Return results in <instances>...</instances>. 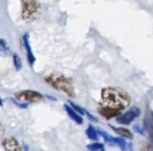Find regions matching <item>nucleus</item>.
Here are the masks:
<instances>
[{
	"label": "nucleus",
	"mask_w": 153,
	"mask_h": 151,
	"mask_svg": "<svg viewBox=\"0 0 153 151\" xmlns=\"http://www.w3.org/2000/svg\"><path fill=\"white\" fill-rule=\"evenodd\" d=\"M64 109L67 113V114L68 115V117L73 121H75L76 124H79V125H82L83 122H84V120H83V117L79 114L78 113H76L68 104H64Z\"/></svg>",
	"instance_id": "6e6552de"
},
{
	"label": "nucleus",
	"mask_w": 153,
	"mask_h": 151,
	"mask_svg": "<svg viewBox=\"0 0 153 151\" xmlns=\"http://www.w3.org/2000/svg\"><path fill=\"white\" fill-rule=\"evenodd\" d=\"M97 112L101 116H103L106 120H110V119H113V118H117L119 115L122 114V113H119L117 111H114V110L105 108V107H101V106L98 107Z\"/></svg>",
	"instance_id": "1a4fd4ad"
},
{
	"label": "nucleus",
	"mask_w": 153,
	"mask_h": 151,
	"mask_svg": "<svg viewBox=\"0 0 153 151\" xmlns=\"http://www.w3.org/2000/svg\"><path fill=\"white\" fill-rule=\"evenodd\" d=\"M134 130L136 131V132H138V133H140V135H144V130H141V129H140L138 126H134Z\"/></svg>",
	"instance_id": "412c9836"
},
{
	"label": "nucleus",
	"mask_w": 153,
	"mask_h": 151,
	"mask_svg": "<svg viewBox=\"0 0 153 151\" xmlns=\"http://www.w3.org/2000/svg\"><path fill=\"white\" fill-rule=\"evenodd\" d=\"M13 62H14V67L16 69V71H20L23 67V62H22L20 56L17 53L13 54Z\"/></svg>",
	"instance_id": "dca6fc26"
},
{
	"label": "nucleus",
	"mask_w": 153,
	"mask_h": 151,
	"mask_svg": "<svg viewBox=\"0 0 153 151\" xmlns=\"http://www.w3.org/2000/svg\"><path fill=\"white\" fill-rule=\"evenodd\" d=\"M88 151H105V146L99 142H94L87 146Z\"/></svg>",
	"instance_id": "2eb2a0df"
},
{
	"label": "nucleus",
	"mask_w": 153,
	"mask_h": 151,
	"mask_svg": "<svg viewBox=\"0 0 153 151\" xmlns=\"http://www.w3.org/2000/svg\"><path fill=\"white\" fill-rule=\"evenodd\" d=\"M131 104L130 95L117 87H105L101 91L99 106L122 113Z\"/></svg>",
	"instance_id": "f257e3e1"
},
{
	"label": "nucleus",
	"mask_w": 153,
	"mask_h": 151,
	"mask_svg": "<svg viewBox=\"0 0 153 151\" xmlns=\"http://www.w3.org/2000/svg\"><path fill=\"white\" fill-rule=\"evenodd\" d=\"M85 114L87 115V117L88 118V120H90L91 121H93V122H98V120H97V117H95L93 114H91L88 111H87V110H85Z\"/></svg>",
	"instance_id": "6ab92c4d"
},
{
	"label": "nucleus",
	"mask_w": 153,
	"mask_h": 151,
	"mask_svg": "<svg viewBox=\"0 0 153 151\" xmlns=\"http://www.w3.org/2000/svg\"><path fill=\"white\" fill-rule=\"evenodd\" d=\"M68 105H69L76 113H78L80 114L81 116L85 114V109L82 108L80 105L76 104V103H74V102H72V101H68Z\"/></svg>",
	"instance_id": "f3484780"
},
{
	"label": "nucleus",
	"mask_w": 153,
	"mask_h": 151,
	"mask_svg": "<svg viewBox=\"0 0 153 151\" xmlns=\"http://www.w3.org/2000/svg\"><path fill=\"white\" fill-rule=\"evenodd\" d=\"M140 151H151L150 146L149 145H145L140 148Z\"/></svg>",
	"instance_id": "4be33fe9"
},
{
	"label": "nucleus",
	"mask_w": 153,
	"mask_h": 151,
	"mask_svg": "<svg viewBox=\"0 0 153 151\" xmlns=\"http://www.w3.org/2000/svg\"><path fill=\"white\" fill-rule=\"evenodd\" d=\"M114 144L120 147L122 151H127L128 144L126 143L125 139L122 137H114Z\"/></svg>",
	"instance_id": "ddd939ff"
},
{
	"label": "nucleus",
	"mask_w": 153,
	"mask_h": 151,
	"mask_svg": "<svg viewBox=\"0 0 153 151\" xmlns=\"http://www.w3.org/2000/svg\"><path fill=\"white\" fill-rule=\"evenodd\" d=\"M140 111L137 107H131L129 111H127L125 113L119 115L116 118V121L122 125H129L132 122V121L140 116Z\"/></svg>",
	"instance_id": "39448f33"
},
{
	"label": "nucleus",
	"mask_w": 153,
	"mask_h": 151,
	"mask_svg": "<svg viewBox=\"0 0 153 151\" xmlns=\"http://www.w3.org/2000/svg\"><path fill=\"white\" fill-rule=\"evenodd\" d=\"M23 45L25 47V52H26V57H27V60H28V63L31 67H33L36 61V58L33 52V50H32V47H31V44H30V37H29V34L26 33L23 35Z\"/></svg>",
	"instance_id": "0eeeda50"
},
{
	"label": "nucleus",
	"mask_w": 153,
	"mask_h": 151,
	"mask_svg": "<svg viewBox=\"0 0 153 151\" xmlns=\"http://www.w3.org/2000/svg\"><path fill=\"white\" fill-rule=\"evenodd\" d=\"M4 134H5V128H4L3 124L0 122V139H1V138L4 136Z\"/></svg>",
	"instance_id": "aec40b11"
},
{
	"label": "nucleus",
	"mask_w": 153,
	"mask_h": 151,
	"mask_svg": "<svg viewBox=\"0 0 153 151\" xmlns=\"http://www.w3.org/2000/svg\"><path fill=\"white\" fill-rule=\"evenodd\" d=\"M1 145L5 151H24L19 141L12 136L2 139Z\"/></svg>",
	"instance_id": "423d86ee"
},
{
	"label": "nucleus",
	"mask_w": 153,
	"mask_h": 151,
	"mask_svg": "<svg viewBox=\"0 0 153 151\" xmlns=\"http://www.w3.org/2000/svg\"><path fill=\"white\" fill-rule=\"evenodd\" d=\"M86 134L88 136V138L90 139V140H93V141H97L98 140V133H97V130L95 129V127L91 124L88 125L87 130H86Z\"/></svg>",
	"instance_id": "9b49d317"
},
{
	"label": "nucleus",
	"mask_w": 153,
	"mask_h": 151,
	"mask_svg": "<svg viewBox=\"0 0 153 151\" xmlns=\"http://www.w3.org/2000/svg\"><path fill=\"white\" fill-rule=\"evenodd\" d=\"M45 97H46V98H48V99H50V100H52V101H57L56 97H54V96H52V95H47Z\"/></svg>",
	"instance_id": "5701e85b"
},
{
	"label": "nucleus",
	"mask_w": 153,
	"mask_h": 151,
	"mask_svg": "<svg viewBox=\"0 0 153 151\" xmlns=\"http://www.w3.org/2000/svg\"><path fill=\"white\" fill-rule=\"evenodd\" d=\"M42 13L41 4L37 0H22V19L26 23L37 20Z\"/></svg>",
	"instance_id": "7ed1b4c3"
},
{
	"label": "nucleus",
	"mask_w": 153,
	"mask_h": 151,
	"mask_svg": "<svg viewBox=\"0 0 153 151\" xmlns=\"http://www.w3.org/2000/svg\"><path fill=\"white\" fill-rule=\"evenodd\" d=\"M43 80L52 88L57 91L63 92L68 97L74 98L76 96L74 81L71 78L66 77L65 75L59 72H52L46 75Z\"/></svg>",
	"instance_id": "f03ea898"
},
{
	"label": "nucleus",
	"mask_w": 153,
	"mask_h": 151,
	"mask_svg": "<svg viewBox=\"0 0 153 151\" xmlns=\"http://www.w3.org/2000/svg\"><path fill=\"white\" fill-rule=\"evenodd\" d=\"M11 101L16 104V105H17L18 107H20V108H22V109H25V108H27L28 107V104H24V103H20V102H18V101H16V99H14V98H12L11 99Z\"/></svg>",
	"instance_id": "a211bd4d"
},
{
	"label": "nucleus",
	"mask_w": 153,
	"mask_h": 151,
	"mask_svg": "<svg viewBox=\"0 0 153 151\" xmlns=\"http://www.w3.org/2000/svg\"><path fill=\"white\" fill-rule=\"evenodd\" d=\"M97 133H98V135H100V136H102L103 137V138H104V140L109 145V146H114V137H112L111 135H109L107 132H105V131H104V130H97Z\"/></svg>",
	"instance_id": "4468645a"
},
{
	"label": "nucleus",
	"mask_w": 153,
	"mask_h": 151,
	"mask_svg": "<svg viewBox=\"0 0 153 151\" xmlns=\"http://www.w3.org/2000/svg\"><path fill=\"white\" fill-rule=\"evenodd\" d=\"M11 54V50L4 39H0V56L7 57Z\"/></svg>",
	"instance_id": "f8f14e48"
},
{
	"label": "nucleus",
	"mask_w": 153,
	"mask_h": 151,
	"mask_svg": "<svg viewBox=\"0 0 153 151\" xmlns=\"http://www.w3.org/2000/svg\"><path fill=\"white\" fill-rule=\"evenodd\" d=\"M110 127L112 128V130L118 135H120V137L122 138H129V139H131L133 138V135L132 133L128 130V129H125V128H121V127H114V126H112L110 125Z\"/></svg>",
	"instance_id": "9d476101"
},
{
	"label": "nucleus",
	"mask_w": 153,
	"mask_h": 151,
	"mask_svg": "<svg viewBox=\"0 0 153 151\" xmlns=\"http://www.w3.org/2000/svg\"><path fill=\"white\" fill-rule=\"evenodd\" d=\"M15 98L20 103L29 104L31 103L42 102L45 99V96L35 90H21L15 94Z\"/></svg>",
	"instance_id": "20e7f679"
},
{
	"label": "nucleus",
	"mask_w": 153,
	"mask_h": 151,
	"mask_svg": "<svg viewBox=\"0 0 153 151\" xmlns=\"http://www.w3.org/2000/svg\"><path fill=\"white\" fill-rule=\"evenodd\" d=\"M2 105H3V100L0 97V106H2Z\"/></svg>",
	"instance_id": "b1692460"
}]
</instances>
